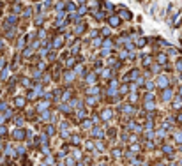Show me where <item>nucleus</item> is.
I'll use <instances>...</instances> for the list:
<instances>
[{
	"label": "nucleus",
	"instance_id": "nucleus-31",
	"mask_svg": "<svg viewBox=\"0 0 182 166\" xmlns=\"http://www.w3.org/2000/svg\"><path fill=\"white\" fill-rule=\"evenodd\" d=\"M177 53H179L177 48H168V50H166V55H168V57H170V55H177Z\"/></svg>",
	"mask_w": 182,
	"mask_h": 166
},
{
	"label": "nucleus",
	"instance_id": "nucleus-21",
	"mask_svg": "<svg viewBox=\"0 0 182 166\" xmlns=\"http://www.w3.org/2000/svg\"><path fill=\"white\" fill-rule=\"evenodd\" d=\"M143 103H145V104H143V108H145V110H147V111H152V110H154V108H156L154 101H143Z\"/></svg>",
	"mask_w": 182,
	"mask_h": 166
},
{
	"label": "nucleus",
	"instance_id": "nucleus-25",
	"mask_svg": "<svg viewBox=\"0 0 182 166\" xmlns=\"http://www.w3.org/2000/svg\"><path fill=\"white\" fill-rule=\"evenodd\" d=\"M101 35H103V37H110V35H111V28L103 27V28H101Z\"/></svg>",
	"mask_w": 182,
	"mask_h": 166
},
{
	"label": "nucleus",
	"instance_id": "nucleus-27",
	"mask_svg": "<svg viewBox=\"0 0 182 166\" xmlns=\"http://www.w3.org/2000/svg\"><path fill=\"white\" fill-rule=\"evenodd\" d=\"M136 99H138V94H136V92H131V94H129V104H134Z\"/></svg>",
	"mask_w": 182,
	"mask_h": 166
},
{
	"label": "nucleus",
	"instance_id": "nucleus-5",
	"mask_svg": "<svg viewBox=\"0 0 182 166\" xmlns=\"http://www.w3.org/2000/svg\"><path fill=\"white\" fill-rule=\"evenodd\" d=\"M173 95H175V92H173V89H171V87H168V89H163V94H161V99L165 101V103H170V101L173 99Z\"/></svg>",
	"mask_w": 182,
	"mask_h": 166
},
{
	"label": "nucleus",
	"instance_id": "nucleus-24",
	"mask_svg": "<svg viewBox=\"0 0 182 166\" xmlns=\"http://www.w3.org/2000/svg\"><path fill=\"white\" fill-rule=\"evenodd\" d=\"M173 71H177V72H182V58H177L175 66H173Z\"/></svg>",
	"mask_w": 182,
	"mask_h": 166
},
{
	"label": "nucleus",
	"instance_id": "nucleus-29",
	"mask_svg": "<svg viewBox=\"0 0 182 166\" xmlns=\"http://www.w3.org/2000/svg\"><path fill=\"white\" fill-rule=\"evenodd\" d=\"M103 7H105L106 11H113V9H115V6L110 4V2H103Z\"/></svg>",
	"mask_w": 182,
	"mask_h": 166
},
{
	"label": "nucleus",
	"instance_id": "nucleus-32",
	"mask_svg": "<svg viewBox=\"0 0 182 166\" xmlns=\"http://www.w3.org/2000/svg\"><path fill=\"white\" fill-rule=\"evenodd\" d=\"M72 143H74V145H80V143H82V138H80V136H72Z\"/></svg>",
	"mask_w": 182,
	"mask_h": 166
},
{
	"label": "nucleus",
	"instance_id": "nucleus-14",
	"mask_svg": "<svg viewBox=\"0 0 182 166\" xmlns=\"http://www.w3.org/2000/svg\"><path fill=\"white\" fill-rule=\"evenodd\" d=\"M133 43H134V46H136L138 50H142V48H145V46H147V39H145V37H136Z\"/></svg>",
	"mask_w": 182,
	"mask_h": 166
},
{
	"label": "nucleus",
	"instance_id": "nucleus-10",
	"mask_svg": "<svg viewBox=\"0 0 182 166\" xmlns=\"http://www.w3.org/2000/svg\"><path fill=\"white\" fill-rule=\"evenodd\" d=\"M152 64H154V57L152 55H142V66H143L145 69H149Z\"/></svg>",
	"mask_w": 182,
	"mask_h": 166
},
{
	"label": "nucleus",
	"instance_id": "nucleus-34",
	"mask_svg": "<svg viewBox=\"0 0 182 166\" xmlns=\"http://www.w3.org/2000/svg\"><path fill=\"white\" fill-rule=\"evenodd\" d=\"M16 104L18 106H23V104H25V99H23V97H16Z\"/></svg>",
	"mask_w": 182,
	"mask_h": 166
},
{
	"label": "nucleus",
	"instance_id": "nucleus-3",
	"mask_svg": "<svg viewBox=\"0 0 182 166\" xmlns=\"http://www.w3.org/2000/svg\"><path fill=\"white\" fill-rule=\"evenodd\" d=\"M115 9H119V16H120V20H126V21L133 20V14H131L129 9H126V7H122V6H117Z\"/></svg>",
	"mask_w": 182,
	"mask_h": 166
},
{
	"label": "nucleus",
	"instance_id": "nucleus-7",
	"mask_svg": "<svg viewBox=\"0 0 182 166\" xmlns=\"http://www.w3.org/2000/svg\"><path fill=\"white\" fill-rule=\"evenodd\" d=\"M74 80H76V74L72 72V69H66V71H64V83L71 85Z\"/></svg>",
	"mask_w": 182,
	"mask_h": 166
},
{
	"label": "nucleus",
	"instance_id": "nucleus-30",
	"mask_svg": "<svg viewBox=\"0 0 182 166\" xmlns=\"http://www.w3.org/2000/svg\"><path fill=\"white\" fill-rule=\"evenodd\" d=\"M46 134H48V136L55 134V126H46Z\"/></svg>",
	"mask_w": 182,
	"mask_h": 166
},
{
	"label": "nucleus",
	"instance_id": "nucleus-1",
	"mask_svg": "<svg viewBox=\"0 0 182 166\" xmlns=\"http://www.w3.org/2000/svg\"><path fill=\"white\" fill-rule=\"evenodd\" d=\"M154 83L157 85V87H159L161 90H163V89H168V87H170L171 80L166 76V74H161V72H159V74H157V78L154 80Z\"/></svg>",
	"mask_w": 182,
	"mask_h": 166
},
{
	"label": "nucleus",
	"instance_id": "nucleus-23",
	"mask_svg": "<svg viewBox=\"0 0 182 166\" xmlns=\"http://www.w3.org/2000/svg\"><path fill=\"white\" fill-rule=\"evenodd\" d=\"M34 23H35L37 27H41V25L44 23V14H37V16H35V20H34Z\"/></svg>",
	"mask_w": 182,
	"mask_h": 166
},
{
	"label": "nucleus",
	"instance_id": "nucleus-35",
	"mask_svg": "<svg viewBox=\"0 0 182 166\" xmlns=\"http://www.w3.org/2000/svg\"><path fill=\"white\" fill-rule=\"evenodd\" d=\"M120 154H122V152H120L119 149H115V150H113V155H115V157H120Z\"/></svg>",
	"mask_w": 182,
	"mask_h": 166
},
{
	"label": "nucleus",
	"instance_id": "nucleus-2",
	"mask_svg": "<svg viewBox=\"0 0 182 166\" xmlns=\"http://www.w3.org/2000/svg\"><path fill=\"white\" fill-rule=\"evenodd\" d=\"M106 21L110 23V28H117V27H120V25H122L120 16H119V14H113V12H111L110 16L106 18Z\"/></svg>",
	"mask_w": 182,
	"mask_h": 166
},
{
	"label": "nucleus",
	"instance_id": "nucleus-17",
	"mask_svg": "<svg viewBox=\"0 0 182 166\" xmlns=\"http://www.w3.org/2000/svg\"><path fill=\"white\" fill-rule=\"evenodd\" d=\"M87 94L88 95H94V97H96V95L99 94V87H97V85H90V87L87 89Z\"/></svg>",
	"mask_w": 182,
	"mask_h": 166
},
{
	"label": "nucleus",
	"instance_id": "nucleus-12",
	"mask_svg": "<svg viewBox=\"0 0 182 166\" xmlns=\"http://www.w3.org/2000/svg\"><path fill=\"white\" fill-rule=\"evenodd\" d=\"M154 62L156 64H159V66H165L166 62H168V55H166V53H157L156 58H154Z\"/></svg>",
	"mask_w": 182,
	"mask_h": 166
},
{
	"label": "nucleus",
	"instance_id": "nucleus-4",
	"mask_svg": "<svg viewBox=\"0 0 182 166\" xmlns=\"http://www.w3.org/2000/svg\"><path fill=\"white\" fill-rule=\"evenodd\" d=\"M85 30H87V23L82 20L80 23H76V25H74V28H72V35H74V37H78V35H80V34H83Z\"/></svg>",
	"mask_w": 182,
	"mask_h": 166
},
{
	"label": "nucleus",
	"instance_id": "nucleus-11",
	"mask_svg": "<svg viewBox=\"0 0 182 166\" xmlns=\"http://www.w3.org/2000/svg\"><path fill=\"white\" fill-rule=\"evenodd\" d=\"M111 117H113V110H111V108H105V110L101 111V120L108 122Z\"/></svg>",
	"mask_w": 182,
	"mask_h": 166
},
{
	"label": "nucleus",
	"instance_id": "nucleus-20",
	"mask_svg": "<svg viewBox=\"0 0 182 166\" xmlns=\"http://www.w3.org/2000/svg\"><path fill=\"white\" fill-rule=\"evenodd\" d=\"M171 101H173V108H175V110H180V108H182V97H180V95L175 97V99H171Z\"/></svg>",
	"mask_w": 182,
	"mask_h": 166
},
{
	"label": "nucleus",
	"instance_id": "nucleus-8",
	"mask_svg": "<svg viewBox=\"0 0 182 166\" xmlns=\"http://www.w3.org/2000/svg\"><path fill=\"white\" fill-rule=\"evenodd\" d=\"M72 72H74L76 76H83L85 78V74H87V67L83 66V64H78L76 62V66L72 67Z\"/></svg>",
	"mask_w": 182,
	"mask_h": 166
},
{
	"label": "nucleus",
	"instance_id": "nucleus-16",
	"mask_svg": "<svg viewBox=\"0 0 182 166\" xmlns=\"http://www.w3.org/2000/svg\"><path fill=\"white\" fill-rule=\"evenodd\" d=\"M82 127L83 129H92V127H94V120H92V118H83Z\"/></svg>",
	"mask_w": 182,
	"mask_h": 166
},
{
	"label": "nucleus",
	"instance_id": "nucleus-26",
	"mask_svg": "<svg viewBox=\"0 0 182 166\" xmlns=\"http://www.w3.org/2000/svg\"><path fill=\"white\" fill-rule=\"evenodd\" d=\"M163 152H165V154H170V155H171V154H173V147H171V145H166V143H165V145H163Z\"/></svg>",
	"mask_w": 182,
	"mask_h": 166
},
{
	"label": "nucleus",
	"instance_id": "nucleus-18",
	"mask_svg": "<svg viewBox=\"0 0 182 166\" xmlns=\"http://www.w3.org/2000/svg\"><path fill=\"white\" fill-rule=\"evenodd\" d=\"M50 103H51V101H46V99H44L43 103H41V104H37L39 113H41V111H46V110H48V108H50Z\"/></svg>",
	"mask_w": 182,
	"mask_h": 166
},
{
	"label": "nucleus",
	"instance_id": "nucleus-33",
	"mask_svg": "<svg viewBox=\"0 0 182 166\" xmlns=\"http://www.w3.org/2000/svg\"><path fill=\"white\" fill-rule=\"evenodd\" d=\"M175 140L182 143V131H177V133H175Z\"/></svg>",
	"mask_w": 182,
	"mask_h": 166
},
{
	"label": "nucleus",
	"instance_id": "nucleus-13",
	"mask_svg": "<svg viewBox=\"0 0 182 166\" xmlns=\"http://www.w3.org/2000/svg\"><path fill=\"white\" fill-rule=\"evenodd\" d=\"M120 111H122V113H126V115H134V108H133V104H129V103L122 104L120 106Z\"/></svg>",
	"mask_w": 182,
	"mask_h": 166
},
{
	"label": "nucleus",
	"instance_id": "nucleus-6",
	"mask_svg": "<svg viewBox=\"0 0 182 166\" xmlns=\"http://www.w3.org/2000/svg\"><path fill=\"white\" fill-rule=\"evenodd\" d=\"M99 76L103 78V80H108L110 81L111 78H115V74H113V69H110V67H103L99 72Z\"/></svg>",
	"mask_w": 182,
	"mask_h": 166
},
{
	"label": "nucleus",
	"instance_id": "nucleus-38",
	"mask_svg": "<svg viewBox=\"0 0 182 166\" xmlns=\"http://www.w3.org/2000/svg\"><path fill=\"white\" fill-rule=\"evenodd\" d=\"M180 166H182V159H180Z\"/></svg>",
	"mask_w": 182,
	"mask_h": 166
},
{
	"label": "nucleus",
	"instance_id": "nucleus-37",
	"mask_svg": "<svg viewBox=\"0 0 182 166\" xmlns=\"http://www.w3.org/2000/svg\"><path fill=\"white\" fill-rule=\"evenodd\" d=\"M179 95H180V97H182V85H180V87H179Z\"/></svg>",
	"mask_w": 182,
	"mask_h": 166
},
{
	"label": "nucleus",
	"instance_id": "nucleus-15",
	"mask_svg": "<svg viewBox=\"0 0 182 166\" xmlns=\"http://www.w3.org/2000/svg\"><path fill=\"white\" fill-rule=\"evenodd\" d=\"M101 48L113 50V39H111V37H105V39H103V46H101Z\"/></svg>",
	"mask_w": 182,
	"mask_h": 166
},
{
	"label": "nucleus",
	"instance_id": "nucleus-19",
	"mask_svg": "<svg viewBox=\"0 0 182 166\" xmlns=\"http://www.w3.org/2000/svg\"><path fill=\"white\" fill-rule=\"evenodd\" d=\"M90 44H92V48H101L103 46V37H94L90 41Z\"/></svg>",
	"mask_w": 182,
	"mask_h": 166
},
{
	"label": "nucleus",
	"instance_id": "nucleus-9",
	"mask_svg": "<svg viewBox=\"0 0 182 166\" xmlns=\"http://www.w3.org/2000/svg\"><path fill=\"white\" fill-rule=\"evenodd\" d=\"M97 72H94V71H90V72H87L85 74V83L87 85H96V80H97Z\"/></svg>",
	"mask_w": 182,
	"mask_h": 166
},
{
	"label": "nucleus",
	"instance_id": "nucleus-28",
	"mask_svg": "<svg viewBox=\"0 0 182 166\" xmlns=\"http://www.w3.org/2000/svg\"><path fill=\"white\" fill-rule=\"evenodd\" d=\"M154 87H156V83H154V81H145V90H147V92L154 90Z\"/></svg>",
	"mask_w": 182,
	"mask_h": 166
},
{
	"label": "nucleus",
	"instance_id": "nucleus-36",
	"mask_svg": "<svg viewBox=\"0 0 182 166\" xmlns=\"http://www.w3.org/2000/svg\"><path fill=\"white\" fill-rule=\"evenodd\" d=\"M74 159H80V150H74Z\"/></svg>",
	"mask_w": 182,
	"mask_h": 166
},
{
	"label": "nucleus",
	"instance_id": "nucleus-22",
	"mask_svg": "<svg viewBox=\"0 0 182 166\" xmlns=\"http://www.w3.org/2000/svg\"><path fill=\"white\" fill-rule=\"evenodd\" d=\"M92 134H94L96 138H103V136H105V133H103V129L101 127H94L92 129Z\"/></svg>",
	"mask_w": 182,
	"mask_h": 166
}]
</instances>
